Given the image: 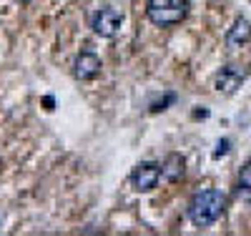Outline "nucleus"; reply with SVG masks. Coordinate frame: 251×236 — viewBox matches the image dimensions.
I'll return each mask as SVG.
<instances>
[{
  "label": "nucleus",
  "instance_id": "nucleus-1",
  "mask_svg": "<svg viewBox=\"0 0 251 236\" xmlns=\"http://www.w3.org/2000/svg\"><path fill=\"white\" fill-rule=\"evenodd\" d=\"M224 209H226V196L219 188H206L194 194L188 201V219L196 229H208L221 219Z\"/></svg>",
  "mask_w": 251,
  "mask_h": 236
},
{
  "label": "nucleus",
  "instance_id": "nucleus-2",
  "mask_svg": "<svg viewBox=\"0 0 251 236\" xmlns=\"http://www.w3.org/2000/svg\"><path fill=\"white\" fill-rule=\"evenodd\" d=\"M188 0H149L146 3V15L158 28H171L186 18Z\"/></svg>",
  "mask_w": 251,
  "mask_h": 236
},
{
  "label": "nucleus",
  "instance_id": "nucleus-3",
  "mask_svg": "<svg viewBox=\"0 0 251 236\" xmlns=\"http://www.w3.org/2000/svg\"><path fill=\"white\" fill-rule=\"evenodd\" d=\"M158 181H161V163L143 161L131 171V186H133V191H138V194L153 191L158 186Z\"/></svg>",
  "mask_w": 251,
  "mask_h": 236
},
{
  "label": "nucleus",
  "instance_id": "nucleus-4",
  "mask_svg": "<svg viewBox=\"0 0 251 236\" xmlns=\"http://www.w3.org/2000/svg\"><path fill=\"white\" fill-rule=\"evenodd\" d=\"M121 26H123V13H118L116 8H100L91 18V28L100 38H113L121 30Z\"/></svg>",
  "mask_w": 251,
  "mask_h": 236
},
{
  "label": "nucleus",
  "instance_id": "nucleus-5",
  "mask_svg": "<svg viewBox=\"0 0 251 236\" xmlns=\"http://www.w3.org/2000/svg\"><path fill=\"white\" fill-rule=\"evenodd\" d=\"M244 78H246L244 68H239V66H224L216 73V78H214V88L219 93H224V96H231V93L239 91V85L244 83Z\"/></svg>",
  "mask_w": 251,
  "mask_h": 236
},
{
  "label": "nucleus",
  "instance_id": "nucleus-6",
  "mask_svg": "<svg viewBox=\"0 0 251 236\" xmlns=\"http://www.w3.org/2000/svg\"><path fill=\"white\" fill-rule=\"evenodd\" d=\"M100 73V58L91 51H83L73 60V78L75 80H93Z\"/></svg>",
  "mask_w": 251,
  "mask_h": 236
},
{
  "label": "nucleus",
  "instance_id": "nucleus-7",
  "mask_svg": "<svg viewBox=\"0 0 251 236\" xmlns=\"http://www.w3.org/2000/svg\"><path fill=\"white\" fill-rule=\"evenodd\" d=\"M183 171H186V161L181 154H169L161 163V179H166L169 184H176L183 179Z\"/></svg>",
  "mask_w": 251,
  "mask_h": 236
},
{
  "label": "nucleus",
  "instance_id": "nucleus-8",
  "mask_svg": "<svg viewBox=\"0 0 251 236\" xmlns=\"http://www.w3.org/2000/svg\"><path fill=\"white\" fill-rule=\"evenodd\" d=\"M249 40H251V23L246 18H236L234 26L228 28V33H226V46L228 48H241L244 43H249Z\"/></svg>",
  "mask_w": 251,
  "mask_h": 236
},
{
  "label": "nucleus",
  "instance_id": "nucleus-9",
  "mask_svg": "<svg viewBox=\"0 0 251 236\" xmlns=\"http://www.w3.org/2000/svg\"><path fill=\"white\" fill-rule=\"evenodd\" d=\"M236 196L241 201H251V161H246L239 171V184H236Z\"/></svg>",
  "mask_w": 251,
  "mask_h": 236
},
{
  "label": "nucleus",
  "instance_id": "nucleus-10",
  "mask_svg": "<svg viewBox=\"0 0 251 236\" xmlns=\"http://www.w3.org/2000/svg\"><path fill=\"white\" fill-rule=\"evenodd\" d=\"M178 101V96L174 93V91H169V93H163L158 101H153L151 103V113H158V111H166V108H169V105L171 103H176Z\"/></svg>",
  "mask_w": 251,
  "mask_h": 236
},
{
  "label": "nucleus",
  "instance_id": "nucleus-11",
  "mask_svg": "<svg viewBox=\"0 0 251 236\" xmlns=\"http://www.w3.org/2000/svg\"><path fill=\"white\" fill-rule=\"evenodd\" d=\"M228 151H231V141H228V138H221V141L216 143V148H214V158H221V156H226Z\"/></svg>",
  "mask_w": 251,
  "mask_h": 236
},
{
  "label": "nucleus",
  "instance_id": "nucleus-12",
  "mask_svg": "<svg viewBox=\"0 0 251 236\" xmlns=\"http://www.w3.org/2000/svg\"><path fill=\"white\" fill-rule=\"evenodd\" d=\"M43 105H46V111H53V108H55V98H53V96H46V98H43Z\"/></svg>",
  "mask_w": 251,
  "mask_h": 236
},
{
  "label": "nucleus",
  "instance_id": "nucleus-13",
  "mask_svg": "<svg viewBox=\"0 0 251 236\" xmlns=\"http://www.w3.org/2000/svg\"><path fill=\"white\" fill-rule=\"evenodd\" d=\"M194 118H208V111L203 108V111H194Z\"/></svg>",
  "mask_w": 251,
  "mask_h": 236
},
{
  "label": "nucleus",
  "instance_id": "nucleus-14",
  "mask_svg": "<svg viewBox=\"0 0 251 236\" xmlns=\"http://www.w3.org/2000/svg\"><path fill=\"white\" fill-rule=\"evenodd\" d=\"M18 3H28V0H18Z\"/></svg>",
  "mask_w": 251,
  "mask_h": 236
}]
</instances>
